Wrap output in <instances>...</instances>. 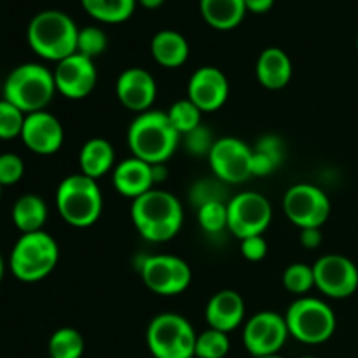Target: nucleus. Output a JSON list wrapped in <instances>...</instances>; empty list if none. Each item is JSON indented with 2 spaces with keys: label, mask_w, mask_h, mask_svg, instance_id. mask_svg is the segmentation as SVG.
I'll list each match as a JSON object with an SVG mask.
<instances>
[{
  "label": "nucleus",
  "mask_w": 358,
  "mask_h": 358,
  "mask_svg": "<svg viewBox=\"0 0 358 358\" xmlns=\"http://www.w3.org/2000/svg\"><path fill=\"white\" fill-rule=\"evenodd\" d=\"M131 222L143 240L150 243H164L180 233L184 224V208L175 194L152 189L133 199Z\"/></svg>",
  "instance_id": "f257e3e1"
},
{
  "label": "nucleus",
  "mask_w": 358,
  "mask_h": 358,
  "mask_svg": "<svg viewBox=\"0 0 358 358\" xmlns=\"http://www.w3.org/2000/svg\"><path fill=\"white\" fill-rule=\"evenodd\" d=\"M180 135L163 110L136 115L128 128V147L133 157L149 164H164L177 150Z\"/></svg>",
  "instance_id": "f03ea898"
},
{
  "label": "nucleus",
  "mask_w": 358,
  "mask_h": 358,
  "mask_svg": "<svg viewBox=\"0 0 358 358\" xmlns=\"http://www.w3.org/2000/svg\"><path fill=\"white\" fill-rule=\"evenodd\" d=\"M76 21L63 10H42L31 17L27 28V38L31 51L49 62H62L77 52Z\"/></svg>",
  "instance_id": "7ed1b4c3"
},
{
  "label": "nucleus",
  "mask_w": 358,
  "mask_h": 358,
  "mask_svg": "<svg viewBox=\"0 0 358 358\" xmlns=\"http://www.w3.org/2000/svg\"><path fill=\"white\" fill-rule=\"evenodd\" d=\"M56 208L69 226L86 229L98 222L103 210V196L94 178L73 173L56 189Z\"/></svg>",
  "instance_id": "20e7f679"
},
{
  "label": "nucleus",
  "mask_w": 358,
  "mask_h": 358,
  "mask_svg": "<svg viewBox=\"0 0 358 358\" xmlns=\"http://www.w3.org/2000/svg\"><path fill=\"white\" fill-rule=\"evenodd\" d=\"M55 73L41 63H23L9 72L3 83V100L24 114L45 110L55 98Z\"/></svg>",
  "instance_id": "39448f33"
},
{
  "label": "nucleus",
  "mask_w": 358,
  "mask_h": 358,
  "mask_svg": "<svg viewBox=\"0 0 358 358\" xmlns=\"http://www.w3.org/2000/svg\"><path fill=\"white\" fill-rule=\"evenodd\" d=\"M59 259V248L55 238L45 231L21 234L14 243L9 257V268L20 282L35 283L48 278L55 271Z\"/></svg>",
  "instance_id": "423d86ee"
},
{
  "label": "nucleus",
  "mask_w": 358,
  "mask_h": 358,
  "mask_svg": "<svg viewBox=\"0 0 358 358\" xmlns=\"http://www.w3.org/2000/svg\"><path fill=\"white\" fill-rule=\"evenodd\" d=\"M147 348L154 358H194V327L177 313H161L147 327Z\"/></svg>",
  "instance_id": "0eeeda50"
},
{
  "label": "nucleus",
  "mask_w": 358,
  "mask_h": 358,
  "mask_svg": "<svg viewBox=\"0 0 358 358\" xmlns=\"http://www.w3.org/2000/svg\"><path fill=\"white\" fill-rule=\"evenodd\" d=\"M290 336L304 345H322L336 332V313L327 303L317 297L294 301L285 313Z\"/></svg>",
  "instance_id": "6e6552de"
},
{
  "label": "nucleus",
  "mask_w": 358,
  "mask_h": 358,
  "mask_svg": "<svg viewBox=\"0 0 358 358\" xmlns=\"http://www.w3.org/2000/svg\"><path fill=\"white\" fill-rule=\"evenodd\" d=\"M271 219V203L261 192L245 191L227 201V229L238 240L262 236Z\"/></svg>",
  "instance_id": "1a4fd4ad"
},
{
  "label": "nucleus",
  "mask_w": 358,
  "mask_h": 358,
  "mask_svg": "<svg viewBox=\"0 0 358 358\" xmlns=\"http://www.w3.org/2000/svg\"><path fill=\"white\" fill-rule=\"evenodd\" d=\"M140 275L150 292L171 297L185 292L191 285L192 271L184 259L177 255H150L140 266Z\"/></svg>",
  "instance_id": "9d476101"
},
{
  "label": "nucleus",
  "mask_w": 358,
  "mask_h": 358,
  "mask_svg": "<svg viewBox=\"0 0 358 358\" xmlns=\"http://www.w3.org/2000/svg\"><path fill=\"white\" fill-rule=\"evenodd\" d=\"M283 212L299 229L322 227L331 215V199L313 184H296L283 196Z\"/></svg>",
  "instance_id": "9b49d317"
},
{
  "label": "nucleus",
  "mask_w": 358,
  "mask_h": 358,
  "mask_svg": "<svg viewBox=\"0 0 358 358\" xmlns=\"http://www.w3.org/2000/svg\"><path fill=\"white\" fill-rule=\"evenodd\" d=\"M213 175L224 184H243L252 175V147L236 136L215 140L208 154Z\"/></svg>",
  "instance_id": "f8f14e48"
},
{
  "label": "nucleus",
  "mask_w": 358,
  "mask_h": 358,
  "mask_svg": "<svg viewBox=\"0 0 358 358\" xmlns=\"http://www.w3.org/2000/svg\"><path fill=\"white\" fill-rule=\"evenodd\" d=\"M290 336L285 317L275 311H261L250 317L243 329V345L252 357L280 353Z\"/></svg>",
  "instance_id": "ddd939ff"
},
{
  "label": "nucleus",
  "mask_w": 358,
  "mask_h": 358,
  "mask_svg": "<svg viewBox=\"0 0 358 358\" xmlns=\"http://www.w3.org/2000/svg\"><path fill=\"white\" fill-rule=\"evenodd\" d=\"M313 275L315 287L332 299H346L358 289V268L345 255H322L313 264Z\"/></svg>",
  "instance_id": "4468645a"
},
{
  "label": "nucleus",
  "mask_w": 358,
  "mask_h": 358,
  "mask_svg": "<svg viewBox=\"0 0 358 358\" xmlns=\"http://www.w3.org/2000/svg\"><path fill=\"white\" fill-rule=\"evenodd\" d=\"M52 73H55L56 91L69 100H83L90 96L98 83L94 62L79 52L56 63Z\"/></svg>",
  "instance_id": "2eb2a0df"
},
{
  "label": "nucleus",
  "mask_w": 358,
  "mask_h": 358,
  "mask_svg": "<svg viewBox=\"0 0 358 358\" xmlns=\"http://www.w3.org/2000/svg\"><path fill=\"white\" fill-rule=\"evenodd\" d=\"M229 96V80L217 66H199L187 84V98L201 112H215Z\"/></svg>",
  "instance_id": "dca6fc26"
},
{
  "label": "nucleus",
  "mask_w": 358,
  "mask_h": 358,
  "mask_svg": "<svg viewBox=\"0 0 358 358\" xmlns=\"http://www.w3.org/2000/svg\"><path fill=\"white\" fill-rule=\"evenodd\" d=\"M20 138L31 152L38 156H51L62 149L65 131L56 115L41 110L27 114Z\"/></svg>",
  "instance_id": "f3484780"
},
{
  "label": "nucleus",
  "mask_w": 358,
  "mask_h": 358,
  "mask_svg": "<svg viewBox=\"0 0 358 358\" xmlns=\"http://www.w3.org/2000/svg\"><path fill=\"white\" fill-rule=\"evenodd\" d=\"M115 96L128 110L142 114L150 110L157 96V84L152 73L140 66L126 69L115 83Z\"/></svg>",
  "instance_id": "a211bd4d"
},
{
  "label": "nucleus",
  "mask_w": 358,
  "mask_h": 358,
  "mask_svg": "<svg viewBox=\"0 0 358 358\" xmlns=\"http://www.w3.org/2000/svg\"><path fill=\"white\" fill-rule=\"evenodd\" d=\"M205 318L210 329L231 332L245 320V301L236 290H219L210 297L205 310Z\"/></svg>",
  "instance_id": "6ab92c4d"
},
{
  "label": "nucleus",
  "mask_w": 358,
  "mask_h": 358,
  "mask_svg": "<svg viewBox=\"0 0 358 358\" xmlns=\"http://www.w3.org/2000/svg\"><path fill=\"white\" fill-rule=\"evenodd\" d=\"M112 182H114L115 191L124 198H140L154 189L152 164L145 163L138 157H128L115 164V168L112 170Z\"/></svg>",
  "instance_id": "aec40b11"
},
{
  "label": "nucleus",
  "mask_w": 358,
  "mask_h": 358,
  "mask_svg": "<svg viewBox=\"0 0 358 358\" xmlns=\"http://www.w3.org/2000/svg\"><path fill=\"white\" fill-rule=\"evenodd\" d=\"M292 59L283 49L268 48L259 55L255 76L266 90H283L292 79Z\"/></svg>",
  "instance_id": "412c9836"
},
{
  "label": "nucleus",
  "mask_w": 358,
  "mask_h": 358,
  "mask_svg": "<svg viewBox=\"0 0 358 358\" xmlns=\"http://www.w3.org/2000/svg\"><path fill=\"white\" fill-rule=\"evenodd\" d=\"M115 152L114 145L107 138H90L79 152L80 173L86 177L98 180L115 168Z\"/></svg>",
  "instance_id": "4be33fe9"
},
{
  "label": "nucleus",
  "mask_w": 358,
  "mask_h": 358,
  "mask_svg": "<svg viewBox=\"0 0 358 358\" xmlns=\"http://www.w3.org/2000/svg\"><path fill=\"white\" fill-rule=\"evenodd\" d=\"M150 52L157 65L164 69H178L189 58V44L180 31L161 30L150 42Z\"/></svg>",
  "instance_id": "5701e85b"
},
{
  "label": "nucleus",
  "mask_w": 358,
  "mask_h": 358,
  "mask_svg": "<svg viewBox=\"0 0 358 358\" xmlns=\"http://www.w3.org/2000/svg\"><path fill=\"white\" fill-rule=\"evenodd\" d=\"M199 10L206 23L215 30H233L248 13L245 0H199Z\"/></svg>",
  "instance_id": "b1692460"
},
{
  "label": "nucleus",
  "mask_w": 358,
  "mask_h": 358,
  "mask_svg": "<svg viewBox=\"0 0 358 358\" xmlns=\"http://www.w3.org/2000/svg\"><path fill=\"white\" fill-rule=\"evenodd\" d=\"M10 215H13L14 226L21 231V234L37 233V231H42L48 220V206L41 196L24 194L14 203Z\"/></svg>",
  "instance_id": "393cba45"
},
{
  "label": "nucleus",
  "mask_w": 358,
  "mask_h": 358,
  "mask_svg": "<svg viewBox=\"0 0 358 358\" xmlns=\"http://www.w3.org/2000/svg\"><path fill=\"white\" fill-rule=\"evenodd\" d=\"M283 154L285 149L280 136H261L255 147H252V175L254 177L271 175L283 163Z\"/></svg>",
  "instance_id": "a878e982"
},
{
  "label": "nucleus",
  "mask_w": 358,
  "mask_h": 358,
  "mask_svg": "<svg viewBox=\"0 0 358 358\" xmlns=\"http://www.w3.org/2000/svg\"><path fill=\"white\" fill-rule=\"evenodd\" d=\"M138 0H80L84 10L100 23H124L135 13Z\"/></svg>",
  "instance_id": "bb28decb"
},
{
  "label": "nucleus",
  "mask_w": 358,
  "mask_h": 358,
  "mask_svg": "<svg viewBox=\"0 0 358 358\" xmlns=\"http://www.w3.org/2000/svg\"><path fill=\"white\" fill-rule=\"evenodd\" d=\"M86 343L83 334L72 327H62L52 332L48 343L49 358H83Z\"/></svg>",
  "instance_id": "cd10ccee"
},
{
  "label": "nucleus",
  "mask_w": 358,
  "mask_h": 358,
  "mask_svg": "<svg viewBox=\"0 0 358 358\" xmlns=\"http://www.w3.org/2000/svg\"><path fill=\"white\" fill-rule=\"evenodd\" d=\"M166 114L170 122L173 124V128L177 129L180 136L187 135L189 131H192V129H196L201 124L203 112L199 110L189 98L175 101V103L168 108Z\"/></svg>",
  "instance_id": "c85d7f7f"
},
{
  "label": "nucleus",
  "mask_w": 358,
  "mask_h": 358,
  "mask_svg": "<svg viewBox=\"0 0 358 358\" xmlns=\"http://www.w3.org/2000/svg\"><path fill=\"white\" fill-rule=\"evenodd\" d=\"M231 343L226 332L206 329L205 332L198 334L196 339V358H226L229 353Z\"/></svg>",
  "instance_id": "c756f323"
},
{
  "label": "nucleus",
  "mask_w": 358,
  "mask_h": 358,
  "mask_svg": "<svg viewBox=\"0 0 358 358\" xmlns=\"http://www.w3.org/2000/svg\"><path fill=\"white\" fill-rule=\"evenodd\" d=\"M283 287L290 294L304 296L315 287L313 266H306L303 262H294L283 271Z\"/></svg>",
  "instance_id": "7c9ffc66"
},
{
  "label": "nucleus",
  "mask_w": 358,
  "mask_h": 358,
  "mask_svg": "<svg viewBox=\"0 0 358 358\" xmlns=\"http://www.w3.org/2000/svg\"><path fill=\"white\" fill-rule=\"evenodd\" d=\"M108 37L101 28L98 27H86L79 28V35H77V52L86 58L93 59L103 55L107 51Z\"/></svg>",
  "instance_id": "2f4dec72"
},
{
  "label": "nucleus",
  "mask_w": 358,
  "mask_h": 358,
  "mask_svg": "<svg viewBox=\"0 0 358 358\" xmlns=\"http://www.w3.org/2000/svg\"><path fill=\"white\" fill-rule=\"evenodd\" d=\"M198 222L205 233L217 234L227 229V203L212 201L198 208Z\"/></svg>",
  "instance_id": "473e14b6"
},
{
  "label": "nucleus",
  "mask_w": 358,
  "mask_h": 358,
  "mask_svg": "<svg viewBox=\"0 0 358 358\" xmlns=\"http://www.w3.org/2000/svg\"><path fill=\"white\" fill-rule=\"evenodd\" d=\"M24 117H27L24 112L2 98L0 100V140H13L21 136Z\"/></svg>",
  "instance_id": "72a5a7b5"
},
{
  "label": "nucleus",
  "mask_w": 358,
  "mask_h": 358,
  "mask_svg": "<svg viewBox=\"0 0 358 358\" xmlns=\"http://www.w3.org/2000/svg\"><path fill=\"white\" fill-rule=\"evenodd\" d=\"M213 143H215V140H213L212 131L203 124H199L198 128L184 135V147L191 156L208 157Z\"/></svg>",
  "instance_id": "f704fd0d"
},
{
  "label": "nucleus",
  "mask_w": 358,
  "mask_h": 358,
  "mask_svg": "<svg viewBox=\"0 0 358 358\" xmlns=\"http://www.w3.org/2000/svg\"><path fill=\"white\" fill-rule=\"evenodd\" d=\"M224 182H220L219 178H213V180H205L198 182V184L192 185V191H191V199L192 203H196V206H203L206 203H212V201H224Z\"/></svg>",
  "instance_id": "c9c22d12"
},
{
  "label": "nucleus",
  "mask_w": 358,
  "mask_h": 358,
  "mask_svg": "<svg viewBox=\"0 0 358 358\" xmlns=\"http://www.w3.org/2000/svg\"><path fill=\"white\" fill-rule=\"evenodd\" d=\"M24 163L17 154L3 152L0 154V185H14L23 178Z\"/></svg>",
  "instance_id": "e433bc0d"
},
{
  "label": "nucleus",
  "mask_w": 358,
  "mask_h": 358,
  "mask_svg": "<svg viewBox=\"0 0 358 358\" xmlns=\"http://www.w3.org/2000/svg\"><path fill=\"white\" fill-rule=\"evenodd\" d=\"M241 254L247 261L259 262L268 255V241L264 236H250L241 240Z\"/></svg>",
  "instance_id": "4c0bfd02"
},
{
  "label": "nucleus",
  "mask_w": 358,
  "mask_h": 358,
  "mask_svg": "<svg viewBox=\"0 0 358 358\" xmlns=\"http://www.w3.org/2000/svg\"><path fill=\"white\" fill-rule=\"evenodd\" d=\"M299 241L304 248H310V250L318 248L322 245V227H306V229H301Z\"/></svg>",
  "instance_id": "58836bf2"
},
{
  "label": "nucleus",
  "mask_w": 358,
  "mask_h": 358,
  "mask_svg": "<svg viewBox=\"0 0 358 358\" xmlns=\"http://www.w3.org/2000/svg\"><path fill=\"white\" fill-rule=\"evenodd\" d=\"M273 3H275V0H245V7H247V10H250V13L254 14L268 13V10L273 7Z\"/></svg>",
  "instance_id": "ea45409f"
},
{
  "label": "nucleus",
  "mask_w": 358,
  "mask_h": 358,
  "mask_svg": "<svg viewBox=\"0 0 358 358\" xmlns=\"http://www.w3.org/2000/svg\"><path fill=\"white\" fill-rule=\"evenodd\" d=\"M140 6L145 7V9H159L166 0H138Z\"/></svg>",
  "instance_id": "a19ab883"
},
{
  "label": "nucleus",
  "mask_w": 358,
  "mask_h": 358,
  "mask_svg": "<svg viewBox=\"0 0 358 358\" xmlns=\"http://www.w3.org/2000/svg\"><path fill=\"white\" fill-rule=\"evenodd\" d=\"M2 276H3V261H2V255H0V282H2Z\"/></svg>",
  "instance_id": "79ce46f5"
},
{
  "label": "nucleus",
  "mask_w": 358,
  "mask_h": 358,
  "mask_svg": "<svg viewBox=\"0 0 358 358\" xmlns=\"http://www.w3.org/2000/svg\"><path fill=\"white\" fill-rule=\"evenodd\" d=\"M257 358H283L280 353H275V355H264V357H257Z\"/></svg>",
  "instance_id": "37998d69"
},
{
  "label": "nucleus",
  "mask_w": 358,
  "mask_h": 358,
  "mask_svg": "<svg viewBox=\"0 0 358 358\" xmlns=\"http://www.w3.org/2000/svg\"><path fill=\"white\" fill-rule=\"evenodd\" d=\"M357 51H358V37H357Z\"/></svg>",
  "instance_id": "c03bdc74"
},
{
  "label": "nucleus",
  "mask_w": 358,
  "mask_h": 358,
  "mask_svg": "<svg viewBox=\"0 0 358 358\" xmlns=\"http://www.w3.org/2000/svg\"><path fill=\"white\" fill-rule=\"evenodd\" d=\"M301 358H315V357H301Z\"/></svg>",
  "instance_id": "a18cd8bd"
},
{
  "label": "nucleus",
  "mask_w": 358,
  "mask_h": 358,
  "mask_svg": "<svg viewBox=\"0 0 358 358\" xmlns=\"http://www.w3.org/2000/svg\"><path fill=\"white\" fill-rule=\"evenodd\" d=\"M0 192H2V185H0Z\"/></svg>",
  "instance_id": "49530a36"
}]
</instances>
